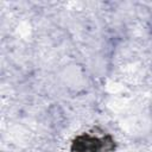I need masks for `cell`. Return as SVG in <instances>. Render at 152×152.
Instances as JSON below:
<instances>
[{
  "label": "cell",
  "mask_w": 152,
  "mask_h": 152,
  "mask_svg": "<svg viewBox=\"0 0 152 152\" xmlns=\"http://www.w3.org/2000/svg\"><path fill=\"white\" fill-rule=\"evenodd\" d=\"M114 141L109 135L94 137L90 134H83L78 137L72 146L71 152H113Z\"/></svg>",
  "instance_id": "6da1fadb"
}]
</instances>
